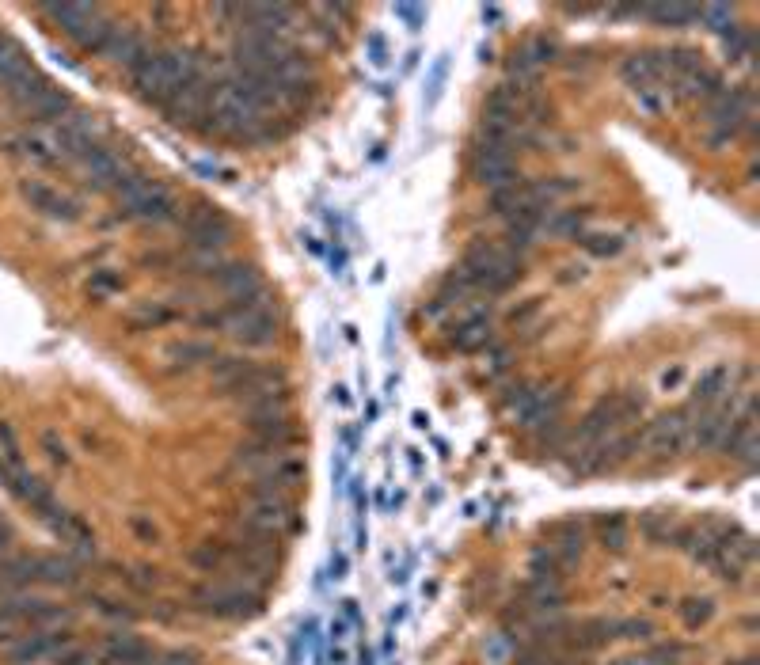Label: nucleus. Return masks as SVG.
Returning <instances> with one entry per match:
<instances>
[{
  "instance_id": "8",
  "label": "nucleus",
  "mask_w": 760,
  "mask_h": 665,
  "mask_svg": "<svg viewBox=\"0 0 760 665\" xmlns=\"http://www.w3.org/2000/svg\"><path fill=\"white\" fill-rule=\"evenodd\" d=\"M76 639H73V631H35V635H23V639H16V643L8 646V662L12 665H35V662H54L61 650H69Z\"/></svg>"
},
{
  "instance_id": "11",
  "label": "nucleus",
  "mask_w": 760,
  "mask_h": 665,
  "mask_svg": "<svg viewBox=\"0 0 760 665\" xmlns=\"http://www.w3.org/2000/svg\"><path fill=\"white\" fill-rule=\"evenodd\" d=\"M156 658H160V650L141 643L133 631L107 635L103 646H99V662H107V665H156Z\"/></svg>"
},
{
  "instance_id": "33",
  "label": "nucleus",
  "mask_w": 760,
  "mask_h": 665,
  "mask_svg": "<svg viewBox=\"0 0 760 665\" xmlns=\"http://www.w3.org/2000/svg\"><path fill=\"white\" fill-rule=\"evenodd\" d=\"M19 627H23L19 620H12V616H4V612H0V646H12L16 639H23V635H19Z\"/></svg>"
},
{
  "instance_id": "32",
  "label": "nucleus",
  "mask_w": 760,
  "mask_h": 665,
  "mask_svg": "<svg viewBox=\"0 0 760 665\" xmlns=\"http://www.w3.org/2000/svg\"><path fill=\"white\" fill-rule=\"evenodd\" d=\"M130 532L137 536V540H145V544H152V540H156V525H152L145 513H133V517H130Z\"/></svg>"
},
{
  "instance_id": "17",
  "label": "nucleus",
  "mask_w": 760,
  "mask_h": 665,
  "mask_svg": "<svg viewBox=\"0 0 760 665\" xmlns=\"http://www.w3.org/2000/svg\"><path fill=\"white\" fill-rule=\"evenodd\" d=\"M35 582L42 586H61V589H73L80 582V563L73 555H38V570H35Z\"/></svg>"
},
{
  "instance_id": "24",
  "label": "nucleus",
  "mask_w": 760,
  "mask_h": 665,
  "mask_svg": "<svg viewBox=\"0 0 760 665\" xmlns=\"http://www.w3.org/2000/svg\"><path fill=\"white\" fill-rule=\"evenodd\" d=\"M582 247H586L593 259H612V255H620L624 240H620L616 232H586V236H582Z\"/></svg>"
},
{
  "instance_id": "31",
  "label": "nucleus",
  "mask_w": 760,
  "mask_h": 665,
  "mask_svg": "<svg viewBox=\"0 0 760 665\" xmlns=\"http://www.w3.org/2000/svg\"><path fill=\"white\" fill-rule=\"evenodd\" d=\"M95 662H99V654H95V650H84V646H76V643L54 658V665H95Z\"/></svg>"
},
{
  "instance_id": "19",
  "label": "nucleus",
  "mask_w": 760,
  "mask_h": 665,
  "mask_svg": "<svg viewBox=\"0 0 760 665\" xmlns=\"http://www.w3.org/2000/svg\"><path fill=\"white\" fill-rule=\"evenodd\" d=\"M589 225V209H548L544 217V228L540 232H551V236H586Z\"/></svg>"
},
{
  "instance_id": "12",
  "label": "nucleus",
  "mask_w": 760,
  "mask_h": 665,
  "mask_svg": "<svg viewBox=\"0 0 760 665\" xmlns=\"http://www.w3.org/2000/svg\"><path fill=\"white\" fill-rule=\"evenodd\" d=\"M213 289H221L228 297H244V293H255V289H266L263 274H259V266L251 263H236V259H225V263L217 266L213 274L206 278Z\"/></svg>"
},
{
  "instance_id": "29",
  "label": "nucleus",
  "mask_w": 760,
  "mask_h": 665,
  "mask_svg": "<svg viewBox=\"0 0 760 665\" xmlns=\"http://www.w3.org/2000/svg\"><path fill=\"white\" fill-rule=\"evenodd\" d=\"M688 654V646H681V643H662V646H654L650 654H646L643 662L639 665H673L677 658H684Z\"/></svg>"
},
{
  "instance_id": "4",
  "label": "nucleus",
  "mask_w": 760,
  "mask_h": 665,
  "mask_svg": "<svg viewBox=\"0 0 760 665\" xmlns=\"http://www.w3.org/2000/svg\"><path fill=\"white\" fill-rule=\"evenodd\" d=\"M179 225H183V247L190 255H225L232 240V225L221 209H194L187 217H179Z\"/></svg>"
},
{
  "instance_id": "7",
  "label": "nucleus",
  "mask_w": 760,
  "mask_h": 665,
  "mask_svg": "<svg viewBox=\"0 0 760 665\" xmlns=\"http://www.w3.org/2000/svg\"><path fill=\"white\" fill-rule=\"evenodd\" d=\"M19 194H23V202L35 209V213L50 217V221H61V225L80 221V202H76L73 194H65L61 187H54V183L23 179V183H19Z\"/></svg>"
},
{
  "instance_id": "16",
  "label": "nucleus",
  "mask_w": 760,
  "mask_h": 665,
  "mask_svg": "<svg viewBox=\"0 0 760 665\" xmlns=\"http://www.w3.org/2000/svg\"><path fill=\"white\" fill-rule=\"evenodd\" d=\"M453 342L460 350H483V346H491V312H487V308H468L464 320L453 327Z\"/></svg>"
},
{
  "instance_id": "30",
  "label": "nucleus",
  "mask_w": 760,
  "mask_h": 665,
  "mask_svg": "<svg viewBox=\"0 0 760 665\" xmlns=\"http://www.w3.org/2000/svg\"><path fill=\"white\" fill-rule=\"evenodd\" d=\"M42 453L50 456V464H57V468H69L73 464V456H69V449H65V441L57 434H42Z\"/></svg>"
},
{
  "instance_id": "20",
  "label": "nucleus",
  "mask_w": 760,
  "mask_h": 665,
  "mask_svg": "<svg viewBox=\"0 0 760 665\" xmlns=\"http://www.w3.org/2000/svg\"><path fill=\"white\" fill-rule=\"evenodd\" d=\"M179 320V308H171L168 301H145L130 312L133 331H149V327H168Z\"/></svg>"
},
{
  "instance_id": "6",
  "label": "nucleus",
  "mask_w": 760,
  "mask_h": 665,
  "mask_svg": "<svg viewBox=\"0 0 760 665\" xmlns=\"http://www.w3.org/2000/svg\"><path fill=\"white\" fill-rule=\"evenodd\" d=\"M688 441H692V411L688 407L665 411L643 430V449L658 456H677L681 449H688Z\"/></svg>"
},
{
  "instance_id": "23",
  "label": "nucleus",
  "mask_w": 760,
  "mask_h": 665,
  "mask_svg": "<svg viewBox=\"0 0 760 665\" xmlns=\"http://www.w3.org/2000/svg\"><path fill=\"white\" fill-rule=\"evenodd\" d=\"M597 536H601V544H605V551H624V544H627V521H624V513H605V517L597 521Z\"/></svg>"
},
{
  "instance_id": "9",
  "label": "nucleus",
  "mask_w": 760,
  "mask_h": 665,
  "mask_svg": "<svg viewBox=\"0 0 760 665\" xmlns=\"http://www.w3.org/2000/svg\"><path fill=\"white\" fill-rule=\"evenodd\" d=\"M225 331L232 342L251 346V350H263L278 339V320H274V308H259V312H236L225 320Z\"/></svg>"
},
{
  "instance_id": "35",
  "label": "nucleus",
  "mask_w": 760,
  "mask_h": 665,
  "mask_svg": "<svg viewBox=\"0 0 760 665\" xmlns=\"http://www.w3.org/2000/svg\"><path fill=\"white\" fill-rule=\"evenodd\" d=\"M684 380V369H673V373H662V388H677Z\"/></svg>"
},
{
  "instance_id": "1",
  "label": "nucleus",
  "mask_w": 760,
  "mask_h": 665,
  "mask_svg": "<svg viewBox=\"0 0 760 665\" xmlns=\"http://www.w3.org/2000/svg\"><path fill=\"white\" fill-rule=\"evenodd\" d=\"M456 274L472 285V293H491V297H498V293H506V289H513V285L521 282L525 259L513 255L502 240H483V244H475L472 251H468V259H464V266H460Z\"/></svg>"
},
{
  "instance_id": "27",
  "label": "nucleus",
  "mask_w": 760,
  "mask_h": 665,
  "mask_svg": "<svg viewBox=\"0 0 760 665\" xmlns=\"http://www.w3.org/2000/svg\"><path fill=\"white\" fill-rule=\"evenodd\" d=\"M631 95H635L639 111H646V114H662L665 107H669V99H673L665 88H639V92H631Z\"/></svg>"
},
{
  "instance_id": "28",
  "label": "nucleus",
  "mask_w": 760,
  "mask_h": 665,
  "mask_svg": "<svg viewBox=\"0 0 760 665\" xmlns=\"http://www.w3.org/2000/svg\"><path fill=\"white\" fill-rule=\"evenodd\" d=\"M654 627L646 620H612V639H650Z\"/></svg>"
},
{
  "instance_id": "22",
  "label": "nucleus",
  "mask_w": 760,
  "mask_h": 665,
  "mask_svg": "<svg viewBox=\"0 0 760 665\" xmlns=\"http://www.w3.org/2000/svg\"><path fill=\"white\" fill-rule=\"evenodd\" d=\"M711 616H715V601H711V597H684L681 605H677V620H681L688 631H700Z\"/></svg>"
},
{
  "instance_id": "21",
  "label": "nucleus",
  "mask_w": 760,
  "mask_h": 665,
  "mask_svg": "<svg viewBox=\"0 0 760 665\" xmlns=\"http://www.w3.org/2000/svg\"><path fill=\"white\" fill-rule=\"evenodd\" d=\"M635 16H650L658 23H677V27H688L700 19V8L692 4H654V8H635Z\"/></svg>"
},
{
  "instance_id": "36",
  "label": "nucleus",
  "mask_w": 760,
  "mask_h": 665,
  "mask_svg": "<svg viewBox=\"0 0 760 665\" xmlns=\"http://www.w3.org/2000/svg\"><path fill=\"white\" fill-rule=\"evenodd\" d=\"M12 540H16V532L8 529V525H0V555L12 548Z\"/></svg>"
},
{
  "instance_id": "26",
  "label": "nucleus",
  "mask_w": 760,
  "mask_h": 665,
  "mask_svg": "<svg viewBox=\"0 0 760 665\" xmlns=\"http://www.w3.org/2000/svg\"><path fill=\"white\" fill-rule=\"evenodd\" d=\"M92 605H95V612H103V616H111V620H126V624H133V620H137V608L126 605V601H118V597H103V593H92Z\"/></svg>"
},
{
  "instance_id": "18",
  "label": "nucleus",
  "mask_w": 760,
  "mask_h": 665,
  "mask_svg": "<svg viewBox=\"0 0 760 665\" xmlns=\"http://www.w3.org/2000/svg\"><path fill=\"white\" fill-rule=\"evenodd\" d=\"M187 563L198 574H225L228 563H232V551H228V540H206L187 555Z\"/></svg>"
},
{
  "instance_id": "3",
  "label": "nucleus",
  "mask_w": 760,
  "mask_h": 665,
  "mask_svg": "<svg viewBox=\"0 0 760 665\" xmlns=\"http://www.w3.org/2000/svg\"><path fill=\"white\" fill-rule=\"evenodd\" d=\"M190 601L198 612L217 616V620H247L259 612V593L240 586V582H221V586H194Z\"/></svg>"
},
{
  "instance_id": "5",
  "label": "nucleus",
  "mask_w": 760,
  "mask_h": 665,
  "mask_svg": "<svg viewBox=\"0 0 760 665\" xmlns=\"http://www.w3.org/2000/svg\"><path fill=\"white\" fill-rule=\"evenodd\" d=\"M472 171L483 187H491V190L510 187V183L521 179V171H517V149L498 145V141H475Z\"/></svg>"
},
{
  "instance_id": "2",
  "label": "nucleus",
  "mask_w": 760,
  "mask_h": 665,
  "mask_svg": "<svg viewBox=\"0 0 760 665\" xmlns=\"http://www.w3.org/2000/svg\"><path fill=\"white\" fill-rule=\"evenodd\" d=\"M38 12L54 19L57 27L73 38L84 54H103V46L111 42L114 27H118L107 12L95 8V4H42Z\"/></svg>"
},
{
  "instance_id": "38",
  "label": "nucleus",
  "mask_w": 760,
  "mask_h": 665,
  "mask_svg": "<svg viewBox=\"0 0 760 665\" xmlns=\"http://www.w3.org/2000/svg\"><path fill=\"white\" fill-rule=\"evenodd\" d=\"M730 665H757V658H741V662H730Z\"/></svg>"
},
{
  "instance_id": "10",
  "label": "nucleus",
  "mask_w": 760,
  "mask_h": 665,
  "mask_svg": "<svg viewBox=\"0 0 760 665\" xmlns=\"http://www.w3.org/2000/svg\"><path fill=\"white\" fill-rule=\"evenodd\" d=\"M35 80L38 73H35V65H31V57H27V50H23L12 35L0 31V92L12 99V95L23 92L27 84H35Z\"/></svg>"
},
{
  "instance_id": "15",
  "label": "nucleus",
  "mask_w": 760,
  "mask_h": 665,
  "mask_svg": "<svg viewBox=\"0 0 760 665\" xmlns=\"http://www.w3.org/2000/svg\"><path fill=\"white\" fill-rule=\"evenodd\" d=\"M4 491L12 494L16 502H23V506H31V513H38L46 502H54L50 487L35 472H27V468H12V472L4 475Z\"/></svg>"
},
{
  "instance_id": "14",
  "label": "nucleus",
  "mask_w": 760,
  "mask_h": 665,
  "mask_svg": "<svg viewBox=\"0 0 760 665\" xmlns=\"http://www.w3.org/2000/svg\"><path fill=\"white\" fill-rule=\"evenodd\" d=\"M164 358L171 361V369H183V373H190V369H198V365H213L217 361V342H209V339H179V342H168L164 346Z\"/></svg>"
},
{
  "instance_id": "13",
  "label": "nucleus",
  "mask_w": 760,
  "mask_h": 665,
  "mask_svg": "<svg viewBox=\"0 0 760 665\" xmlns=\"http://www.w3.org/2000/svg\"><path fill=\"white\" fill-rule=\"evenodd\" d=\"M149 54H152L149 38L141 35V31H133V27H114L111 42L103 46V57L114 61V65H122L126 73H130L141 57H149Z\"/></svg>"
},
{
  "instance_id": "34",
  "label": "nucleus",
  "mask_w": 760,
  "mask_h": 665,
  "mask_svg": "<svg viewBox=\"0 0 760 665\" xmlns=\"http://www.w3.org/2000/svg\"><path fill=\"white\" fill-rule=\"evenodd\" d=\"M156 665H198V658L187 654V650H168V654L156 658Z\"/></svg>"
},
{
  "instance_id": "37",
  "label": "nucleus",
  "mask_w": 760,
  "mask_h": 665,
  "mask_svg": "<svg viewBox=\"0 0 760 665\" xmlns=\"http://www.w3.org/2000/svg\"><path fill=\"white\" fill-rule=\"evenodd\" d=\"M331 570H335V578H346V559H342V555H335V563H331Z\"/></svg>"
},
{
  "instance_id": "25",
  "label": "nucleus",
  "mask_w": 760,
  "mask_h": 665,
  "mask_svg": "<svg viewBox=\"0 0 760 665\" xmlns=\"http://www.w3.org/2000/svg\"><path fill=\"white\" fill-rule=\"evenodd\" d=\"M122 285H126V278H122L118 270L99 266V270H92V278H88V293H92V297H111V293H118Z\"/></svg>"
}]
</instances>
